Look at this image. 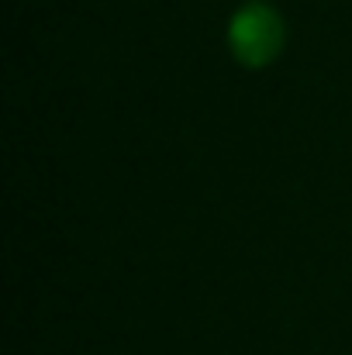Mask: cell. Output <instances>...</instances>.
<instances>
[{"label":"cell","instance_id":"1","mask_svg":"<svg viewBox=\"0 0 352 355\" xmlns=\"http://www.w3.org/2000/svg\"><path fill=\"white\" fill-rule=\"evenodd\" d=\"M228 38H232V52L238 62L245 66H266L276 59L280 45H283V28H280V17L269 10V7H245L238 10L228 28Z\"/></svg>","mask_w":352,"mask_h":355}]
</instances>
